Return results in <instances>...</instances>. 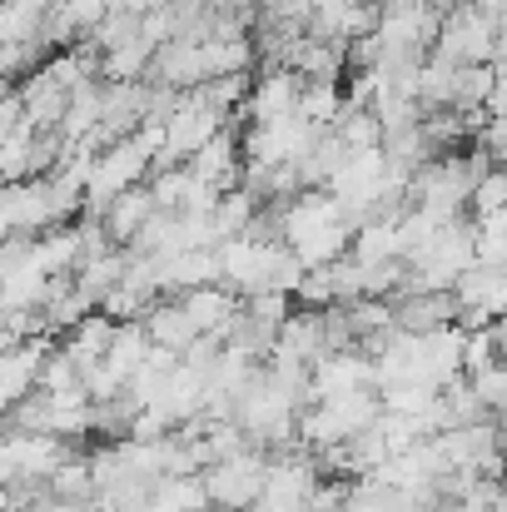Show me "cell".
Returning <instances> with one entry per match:
<instances>
[{
    "label": "cell",
    "mask_w": 507,
    "mask_h": 512,
    "mask_svg": "<svg viewBox=\"0 0 507 512\" xmlns=\"http://www.w3.org/2000/svg\"><path fill=\"white\" fill-rule=\"evenodd\" d=\"M468 388H473V398L483 403V413H503L507 403V368L503 363H493V368H478V373H468Z\"/></svg>",
    "instance_id": "e0dca14e"
},
{
    "label": "cell",
    "mask_w": 507,
    "mask_h": 512,
    "mask_svg": "<svg viewBox=\"0 0 507 512\" xmlns=\"http://www.w3.org/2000/svg\"><path fill=\"white\" fill-rule=\"evenodd\" d=\"M507 204V174L503 170H488L473 179V189H468V219H478V214H498Z\"/></svg>",
    "instance_id": "2e32d148"
},
{
    "label": "cell",
    "mask_w": 507,
    "mask_h": 512,
    "mask_svg": "<svg viewBox=\"0 0 507 512\" xmlns=\"http://www.w3.org/2000/svg\"><path fill=\"white\" fill-rule=\"evenodd\" d=\"M423 5H433V10H448V5H458V0H423Z\"/></svg>",
    "instance_id": "ac0fdd59"
},
{
    "label": "cell",
    "mask_w": 507,
    "mask_h": 512,
    "mask_svg": "<svg viewBox=\"0 0 507 512\" xmlns=\"http://www.w3.org/2000/svg\"><path fill=\"white\" fill-rule=\"evenodd\" d=\"M338 135V145L353 155V150H378L383 145V130H378V120L368 115V110H343L334 125H329Z\"/></svg>",
    "instance_id": "5bb4252c"
},
{
    "label": "cell",
    "mask_w": 507,
    "mask_h": 512,
    "mask_svg": "<svg viewBox=\"0 0 507 512\" xmlns=\"http://www.w3.org/2000/svg\"><path fill=\"white\" fill-rule=\"evenodd\" d=\"M150 55H155V45L140 40V35H130V40H120L115 50L100 55V75H105L110 85H135V80H145Z\"/></svg>",
    "instance_id": "30bf717a"
},
{
    "label": "cell",
    "mask_w": 507,
    "mask_h": 512,
    "mask_svg": "<svg viewBox=\"0 0 507 512\" xmlns=\"http://www.w3.org/2000/svg\"><path fill=\"white\" fill-rule=\"evenodd\" d=\"M145 339L155 343V348H169V353H184L189 343L199 339L194 329H189V319H184V309L174 304V299H155L150 309H145Z\"/></svg>",
    "instance_id": "9c48e42d"
},
{
    "label": "cell",
    "mask_w": 507,
    "mask_h": 512,
    "mask_svg": "<svg viewBox=\"0 0 507 512\" xmlns=\"http://www.w3.org/2000/svg\"><path fill=\"white\" fill-rule=\"evenodd\" d=\"M150 214H155V204H150V189L145 184H135V189H125V194H115L105 209H100V229H105V239L115 244V249H125L145 224H150Z\"/></svg>",
    "instance_id": "ba28073f"
},
{
    "label": "cell",
    "mask_w": 507,
    "mask_h": 512,
    "mask_svg": "<svg viewBox=\"0 0 507 512\" xmlns=\"http://www.w3.org/2000/svg\"><path fill=\"white\" fill-rule=\"evenodd\" d=\"M299 90H304V80H299L294 70H284V65H264V70L254 75L249 95H244V110H239V120H249V125L284 120V115H294V100H299Z\"/></svg>",
    "instance_id": "3957f363"
},
{
    "label": "cell",
    "mask_w": 507,
    "mask_h": 512,
    "mask_svg": "<svg viewBox=\"0 0 507 512\" xmlns=\"http://www.w3.org/2000/svg\"><path fill=\"white\" fill-rule=\"evenodd\" d=\"M199 50H204V75L209 80L254 70V40H204Z\"/></svg>",
    "instance_id": "4fadbf2b"
},
{
    "label": "cell",
    "mask_w": 507,
    "mask_h": 512,
    "mask_svg": "<svg viewBox=\"0 0 507 512\" xmlns=\"http://www.w3.org/2000/svg\"><path fill=\"white\" fill-rule=\"evenodd\" d=\"M65 388H80V368L65 358V348L55 343L50 353H45V363H40V373H35V393H65Z\"/></svg>",
    "instance_id": "9a60e30c"
},
{
    "label": "cell",
    "mask_w": 507,
    "mask_h": 512,
    "mask_svg": "<svg viewBox=\"0 0 507 512\" xmlns=\"http://www.w3.org/2000/svg\"><path fill=\"white\" fill-rule=\"evenodd\" d=\"M155 264H160V299H179L189 289L219 284L214 249H184V254H169V259H155Z\"/></svg>",
    "instance_id": "52a82bcc"
},
{
    "label": "cell",
    "mask_w": 507,
    "mask_h": 512,
    "mask_svg": "<svg viewBox=\"0 0 507 512\" xmlns=\"http://www.w3.org/2000/svg\"><path fill=\"white\" fill-rule=\"evenodd\" d=\"M184 170L194 174L199 184H209L214 194H224V189H234L239 184V170H244V155H239V130L234 125H224L219 135H209L189 160H184Z\"/></svg>",
    "instance_id": "277c9868"
},
{
    "label": "cell",
    "mask_w": 507,
    "mask_h": 512,
    "mask_svg": "<svg viewBox=\"0 0 507 512\" xmlns=\"http://www.w3.org/2000/svg\"><path fill=\"white\" fill-rule=\"evenodd\" d=\"M433 60H443L453 70H463V65H503V25L458 0L438 20Z\"/></svg>",
    "instance_id": "6da1fadb"
},
{
    "label": "cell",
    "mask_w": 507,
    "mask_h": 512,
    "mask_svg": "<svg viewBox=\"0 0 507 512\" xmlns=\"http://www.w3.org/2000/svg\"><path fill=\"white\" fill-rule=\"evenodd\" d=\"M348 259H353L358 269H373V264L403 259V254H398V229H393V224H383V219L358 224V229H353V239H348Z\"/></svg>",
    "instance_id": "8fae6325"
},
{
    "label": "cell",
    "mask_w": 507,
    "mask_h": 512,
    "mask_svg": "<svg viewBox=\"0 0 507 512\" xmlns=\"http://www.w3.org/2000/svg\"><path fill=\"white\" fill-rule=\"evenodd\" d=\"M458 324V304L448 289L438 294H398L393 299V329L398 334H433V329H453Z\"/></svg>",
    "instance_id": "8992f818"
},
{
    "label": "cell",
    "mask_w": 507,
    "mask_h": 512,
    "mask_svg": "<svg viewBox=\"0 0 507 512\" xmlns=\"http://www.w3.org/2000/svg\"><path fill=\"white\" fill-rule=\"evenodd\" d=\"M264 468H269V453L259 448H244L224 463H209L199 473V488H204V503L209 512H244L259 503L264 493Z\"/></svg>",
    "instance_id": "7a4b0ae2"
},
{
    "label": "cell",
    "mask_w": 507,
    "mask_h": 512,
    "mask_svg": "<svg viewBox=\"0 0 507 512\" xmlns=\"http://www.w3.org/2000/svg\"><path fill=\"white\" fill-rule=\"evenodd\" d=\"M294 115H299L304 125H314V130H329L338 115H343V90H338V80H304V90H299V100H294Z\"/></svg>",
    "instance_id": "7c38bea8"
},
{
    "label": "cell",
    "mask_w": 507,
    "mask_h": 512,
    "mask_svg": "<svg viewBox=\"0 0 507 512\" xmlns=\"http://www.w3.org/2000/svg\"><path fill=\"white\" fill-rule=\"evenodd\" d=\"M179 309H184V319H189V329L199 334V339H224V329H229V319L239 314V294L234 289H224V284H209V289H189V294H179L174 299Z\"/></svg>",
    "instance_id": "5b68a950"
}]
</instances>
